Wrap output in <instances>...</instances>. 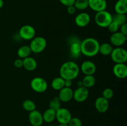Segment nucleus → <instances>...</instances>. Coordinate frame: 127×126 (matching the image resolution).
I'll list each match as a JSON object with an SVG mask.
<instances>
[{
    "mask_svg": "<svg viewBox=\"0 0 127 126\" xmlns=\"http://www.w3.org/2000/svg\"><path fill=\"white\" fill-rule=\"evenodd\" d=\"M4 6V1L3 0H0V9L2 8Z\"/></svg>",
    "mask_w": 127,
    "mask_h": 126,
    "instance_id": "39",
    "label": "nucleus"
},
{
    "mask_svg": "<svg viewBox=\"0 0 127 126\" xmlns=\"http://www.w3.org/2000/svg\"><path fill=\"white\" fill-rule=\"evenodd\" d=\"M31 87L37 93H43L47 90L48 84L47 81L40 77H34L31 82Z\"/></svg>",
    "mask_w": 127,
    "mask_h": 126,
    "instance_id": "6",
    "label": "nucleus"
},
{
    "mask_svg": "<svg viewBox=\"0 0 127 126\" xmlns=\"http://www.w3.org/2000/svg\"><path fill=\"white\" fill-rule=\"evenodd\" d=\"M71 118V113L68 109L60 107L56 111V119L59 124H68Z\"/></svg>",
    "mask_w": 127,
    "mask_h": 126,
    "instance_id": "8",
    "label": "nucleus"
},
{
    "mask_svg": "<svg viewBox=\"0 0 127 126\" xmlns=\"http://www.w3.org/2000/svg\"><path fill=\"white\" fill-rule=\"evenodd\" d=\"M126 14H115L112 16V21L117 23L119 26L127 23Z\"/></svg>",
    "mask_w": 127,
    "mask_h": 126,
    "instance_id": "27",
    "label": "nucleus"
},
{
    "mask_svg": "<svg viewBox=\"0 0 127 126\" xmlns=\"http://www.w3.org/2000/svg\"><path fill=\"white\" fill-rule=\"evenodd\" d=\"M100 43L94 38H86L81 42V53L87 57H94L99 53Z\"/></svg>",
    "mask_w": 127,
    "mask_h": 126,
    "instance_id": "2",
    "label": "nucleus"
},
{
    "mask_svg": "<svg viewBox=\"0 0 127 126\" xmlns=\"http://www.w3.org/2000/svg\"><path fill=\"white\" fill-rule=\"evenodd\" d=\"M107 28H108L109 32H111L112 33H114L119 31V28H120V26H119L117 23H115V22L112 21V22H110V24L107 26Z\"/></svg>",
    "mask_w": 127,
    "mask_h": 126,
    "instance_id": "32",
    "label": "nucleus"
},
{
    "mask_svg": "<svg viewBox=\"0 0 127 126\" xmlns=\"http://www.w3.org/2000/svg\"><path fill=\"white\" fill-rule=\"evenodd\" d=\"M102 96L107 100H110L114 96V91L110 88H106L103 90Z\"/></svg>",
    "mask_w": 127,
    "mask_h": 126,
    "instance_id": "30",
    "label": "nucleus"
},
{
    "mask_svg": "<svg viewBox=\"0 0 127 126\" xmlns=\"http://www.w3.org/2000/svg\"><path fill=\"white\" fill-rule=\"evenodd\" d=\"M91 21V16L87 12H81L75 17L74 22L79 27H85L89 25Z\"/></svg>",
    "mask_w": 127,
    "mask_h": 126,
    "instance_id": "12",
    "label": "nucleus"
},
{
    "mask_svg": "<svg viewBox=\"0 0 127 126\" xmlns=\"http://www.w3.org/2000/svg\"><path fill=\"white\" fill-rule=\"evenodd\" d=\"M95 82L96 80H95V78L94 75H85L82 80L83 86L87 88L93 87L95 85Z\"/></svg>",
    "mask_w": 127,
    "mask_h": 126,
    "instance_id": "25",
    "label": "nucleus"
},
{
    "mask_svg": "<svg viewBox=\"0 0 127 126\" xmlns=\"http://www.w3.org/2000/svg\"><path fill=\"white\" fill-rule=\"evenodd\" d=\"M79 69L85 75H94L96 71V65L91 61L87 60L82 63Z\"/></svg>",
    "mask_w": 127,
    "mask_h": 126,
    "instance_id": "15",
    "label": "nucleus"
},
{
    "mask_svg": "<svg viewBox=\"0 0 127 126\" xmlns=\"http://www.w3.org/2000/svg\"><path fill=\"white\" fill-rule=\"evenodd\" d=\"M69 51L71 55L74 58L79 57L81 54V42L78 39L71 40L69 46Z\"/></svg>",
    "mask_w": 127,
    "mask_h": 126,
    "instance_id": "18",
    "label": "nucleus"
},
{
    "mask_svg": "<svg viewBox=\"0 0 127 126\" xmlns=\"http://www.w3.org/2000/svg\"><path fill=\"white\" fill-rule=\"evenodd\" d=\"M113 73L119 79H125L127 76V66L125 63L115 64L113 67Z\"/></svg>",
    "mask_w": 127,
    "mask_h": 126,
    "instance_id": "13",
    "label": "nucleus"
},
{
    "mask_svg": "<svg viewBox=\"0 0 127 126\" xmlns=\"http://www.w3.org/2000/svg\"><path fill=\"white\" fill-rule=\"evenodd\" d=\"M72 84L73 83L71 80H64V87L71 88Z\"/></svg>",
    "mask_w": 127,
    "mask_h": 126,
    "instance_id": "37",
    "label": "nucleus"
},
{
    "mask_svg": "<svg viewBox=\"0 0 127 126\" xmlns=\"http://www.w3.org/2000/svg\"><path fill=\"white\" fill-rule=\"evenodd\" d=\"M127 35H125L120 32H117L112 33L110 37V42L112 45L117 47H121L126 42Z\"/></svg>",
    "mask_w": 127,
    "mask_h": 126,
    "instance_id": "11",
    "label": "nucleus"
},
{
    "mask_svg": "<svg viewBox=\"0 0 127 126\" xmlns=\"http://www.w3.org/2000/svg\"><path fill=\"white\" fill-rule=\"evenodd\" d=\"M55 126V125H49V126Z\"/></svg>",
    "mask_w": 127,
    "mask_h": 126,
    "instance_id": "41",
    "label": "nucleus"
},
{
    "mask_svg": "<svg viewBox=\"0 0 127 126\" xmlns=\"http://www.w3.org/2000/svg\"><path fill=\"white\" fill-rule=\"evenodd\" d=\"M58 98L61 102L67 103L71 101L73 98V90L71 88L63 87L60 90Z\"/></svg>",
    "mask_w": 127,
    "mask_h": 126,
    "instance_id": "17",
    "label": "nucleus"
},
{
    "mask_svg": "<svg viewBox=\"0 0 127 126\" xmlns=\"http://www.w3.org/2000/svg\"></svg>",
    "mask_w": 127,
    "mask_h": 126,
    "instance_id": "42",
    "label": "nucleus"
},
{
    "mask_svg": "<svg viewBox=\"0 0 127 126\" xmlns=\"http://www.w3.org/2000/svg\"><path fill=\"white\" fill-rule=\"evenodd\" d=\"M43 122L51 123L56 119V111L51 108H48L42 114Z\"/></svg>",
    "mask_w": 127,
    "mask_h": 126,
    "instance_id": "21",
    "label": "nucleus"
},
{
    "mask_svg": "<svg viewBox=\"0 0 127 126\" xmlns=\"http://www.w3.org/2000/svg\"><path fill=\"white\" fill-rule=\"evenodd\" d=\"M89 90L88 88L84 86L78 87L74 91H73V98L78 103H83L88 99L89 96Z\"/></svg>",
    "mask_w": 127,
    "mask_h": 126,
    "instance_id": "9",
    "label": "nucleus"
},
{
    "mask_svg": "<svg viewBox=\"0 0 127 126\" xmlns=\"http://www.w3.org/2000/svg\"><path fill=\"white\" fill-rule=\"evenodd\" d=\"M119 29L120 30V32L125 35H127V23H125L124 24L120 26Z\"/></svg>",
    "mask_w": 127,
    "mask_h": 126,
    "instance_id": "36",
    "label": "nucleus"
},
{
    "mask_svg": "<svg viewBox=\"0 0 127 126\" xmlns=\"http://www.w3.org/2000/svg\"><path fill=\"white\" fill-rule=\"evenodd\" d=\"M110 57L112 60L116 64L125 63L127 61V51L122 47H117L113 49Z\"/></svg>",
    "mask_w": 127,
    "mask_h": 126,
    "instance_id": "5",
    "label": "nucleus"
},
{
    "mask_svg": "<svg viewBox=\"0 0 127 126\" xmlns=\"http://www.w3.org/2000/svg\"><path fill=\"white\" fill-rule=\"evenodd\" d=\"M77 85H78V87H80V86H83V82H82V80H79L77 83Z\"/></svg>",
    "mask_w": 127,
    "mask_h": 126,
    "instance_id": "38",
    "label": "nucleus"
},
{
    "mask_svg": "<svg viewBox=\"0 0 127 126\" xmlns=\"http://www.w3.org/2000/svg\"><path fill=\"white\" fill-rule=\"evenodd\" d=\"M59 1L62 4L66 6V7L71 6V5H74V2H75V0H59Z\"/></svg>",
    "mask_w": 127,
    "mask_h": 126,
    "instance_id": "34",
    "label": "nucleus"
},
{
    "mask_svg": "<svg viewBox=\"0 0 127 126\" xmlns=\"http://www.w3.org/2000/svg\"><path fill=\"white\" fill-rule=\"evenodd\" d=\"M116 14H126L127 12V0H118L114 6Z\"/></svg>",
    "mask_w": 127,
    "mask_h": 126,
    "instance_id": "20",
    "label": "nucleus"
},
{
    "mask_svg": "<svg viewBox=\"0 0 127 126\" xmlns=\"http://www.w3.org/2000/svg\"><path fill=\"white\" fill-rule=\"evenodd\" d=\"M22 107L26 111L31 112V111L36 109V105L34 101H33L32 100H26L22 103Z\"/></svg>",
    "mask_w": 127,
    "mask_h": 126,
    "instance_id": "26",
    "label": "nucleus"
},
{
    "mask_svg": "<svg viewBox=\"0 0 127 126\" xmlns=\"http://www.w3.org/2000/svg\"><path fill=\"white\" fill-rule=\"evenodd\" d=\"M61 107V101L58 96L55 97L50 101L49 108L52 109L55 111H57Z\"/></svg>",
    "mask_w": 127,
    "mask_h": 126,
    "instance_id": "29",
    "label": "nucleus"
},
{
    "mask_svg": "<svg viewBox=\"0 0 127 126\" xmlns=\"http://www.w3.org/2000/svg\"><path fill=\"white\" fill-rule=\"evenodd\" d=\"M89 7L95 12H100L106 9L107 3L106 0H88Z\"/></svg>",
    "mask_w": 127,
    "mask_h": 126,
    "instance_id": "14",
    "label": "nucleus"
},
{
    "mask_svg": "<svg viewBox=\"0 0 127 126\" xmlns=\"http://www.w3.org/2000/svg\"><path fill=\"white\" fill-rule=\"evenodd\" d=\"M35 30L34 27L30 25H24L20 28L19 35L24 40H31L35 36Z\"/></svg>",
    "mask_w": 127,
    "mask_h": 126,
    "instance_id": "7",
    "label": "nucleus"
},
{
    "mask_svg": "<svg viewBox=\"0 0 127 126\" xmlns=\"http://www.w3.org/2000/svg\"><path fill=\"white\" fill-rule=\"evenodd\" d=\"M80 69L74 62L69 61L63 63L60 68V75L64 80H74L78 76Z\"/></svg>",
    "mask_w": 127,
    "mask_h": 126,
    "instance_id": "1",
    "label": "nucleus"
},
{
    "mask_svg": "<svg viewBox=\"0 0 127 126\" xmlns=\"http://www.w3.org/2000/svg\"><path fill=\"white\" fill-rule=\"evenodd\" d=\"M14 65L16 68H21L23 66V61L22 59L17 58L14 62Z\"/></svg>",
    "mask_w": 127,
    "mask_h": 126,
    "instance_id": "33",
    "label": "nucleus"
},
{
    "mask_svg": "<svg viewBox=\"0 0 127 126\" xmlns=\"http://www.w3.org/2000/svg\"><path fill=\"white\" fill-rule=\"evenodd\" d=\"M95 108L100 113H104L108 110L109 107V100L103 96L97 98L95 101Z\"/></svg>",
    "mask_w": 127,
    "mask_h": 126,
    "instance_id": "16",
    "label": "nucleus"
},
{
    "mask_svg": "<svg viewBox=\"0 0 127 126\" xmlns=\"http://www.w3.org/2000/svg\"><path fill=\"white\" fill-rule=\"evenodd\" d=\"M113 49H114L113 46L110 43H104L101 44H100L99 53L104 56H109L110 55Z\"/></svg>",
    "mask_w": 127,
    "mask_h": 126,
    "instance_id": "24",
    "label": "nucleus"
},
{
    "mask_svg": "<svg viewBox=\"0 0 127 126\" xmlns=\"http://www.w3.org/2000/svg\"><path fill=\"white\" fill-rule=\"evenodd\" d=\"M94 21L97 25L102 28H107L112 21V15L106 10L96 12Z\"/></svg>",
    "mask_w": 127,
    "mask_h": 126,
    "instance_id": "3",
    "label": "nucleus"
},
{
    "mask_svg": "<svg viewBox=\"0 0 127 126\" xmlns=\"http://www.w3.org/2000/svg\"><path fill=\"white\" fill-rule=\"evenodd\" d=\"M28 119L32 126H41L43 122L42 114L36 109L29 112Z\"/></svg>",
    "mask_w": 127,
    "mask_h": 126,
    "instance_id": "10",
    "label": "nucleus"
},
{
    "mask_svg": "<svg viewBox=\"0 0 127 126\" xmlns=\"http://www.w3.org/2000/svg\"><path fill=\"white\" fill-rule=\"evenodd\" d=\"M68 124L69 126H83V122L78 117H72Z\"/></svg>",
    "mask_w": 127,
    "mask_h": 126,
    "instance_id": "31",
    "label": "nucleus"
},
{
    "mask_svg": "<svg viewBox=\"0 0 127 126\" xmlns=\"http://www.w3.org/2000/svg\"><path fill=\"white\" fill-rule=\"evenodd\" d=\"M51 86H52V88L54 89L55 90L60 91L61 89L64 87V79L61 77L60 76L55 77L52 80Z\"/></svg>",
    "mask_w": 127,
    "mask_h": 126,
    "instance_id": "23",
    "label": "nucleus"
},
{
    "mask_svg": "<svg viewBox=\"0 0 127 126\" xmlns=\"http://www.w3.org/2000/svg\"><path fill=\"white\" fill-rule=\"evenodd\" d=\"M74 6L76 10L83 11V10L86 9L89 7L88 0H75Z\"/></svg>",
    "mask_w": 127,
    "mask_h": 126,
    "instance_id": "28",
    "label": "nucleus"
},
{
    "mask_svg": "<svg viewBox=\"0 0 127 126\" xmlns=\"http://www.w3.org/2000/svg\"><path fill=\"white\" fill-rule=\"evenodd\" d=\"M23 61V67L28 71H33L37 67V61L32 57H27L22 59Z\"/></svg>",
    "mask_w": 127,
    "mask_h": 126,
    "instance_id": "19",
    "label": "nucleus"
},
{
    "mask_svg": "<svg viewBox=\"0 0 127 126\" xmlns=\"http://www.w3.org/2000/svg\"><path fill=\"white\" fill-rule=\"evenodd\" d=\"M76 11V9L74 7V5L67 6V12H68V13L69 14H75Z\"/></svg>",
    "mask_w": 127,
    "mask_h": 126,
    "instance_id": "35",
    "label": "nucleus"
},
{
    "mask_svg": "<svg viewBox=\"0 0 127 126\" xmlns=\"http://www.w3.org/2000/svg\"><path fill=\"white\" fill-rule=\"evenodd\" d=\"M31 53H32V51H31L29 46L24 45L19 48L18 50H17V54L19 58L23 59L24 58L30 56Z\"/></svg>",
    "mask_w": 127,
    "mask_h": 126,
    "instance_id": "22",
    "label": "nucleus"
},
{
    "mask_svg": "<svg viewBox=\"0 0 127 126\" xmlns=\"http://www.w3.org/2000/svg\"><path fill=\"white\" fill-rule=\"evenodd\" d=\"M57 126H69L68 124H59Z\"/></svg>",
    "mask_w": 127,
    "mask_h": 126,
    "instance_id": "40",
    "label": "nucleus"
},
{
    "mask_svg": "<svg viewBox=\"0 0 127 126\" xmlns=\"http://www.w3.org/2000/svg\"><path fill=\"white\" fill-rule=\"evenodd\" d=\"M47 40L43 37H36L31 40L29 47L32 52L35 54L42 53L47 47Z\"/></svg>",
    "mask_w": 127,
    "mask_h": 126,
    "instance_id": "4",
    "label": "nucleus"
}]
</instances>
